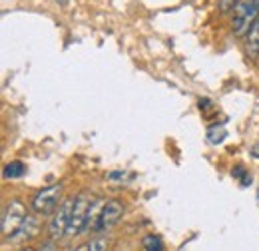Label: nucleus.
Masks as SVG:
<instances>
[{
  "mask_svg": "<svg viewBox=\"0 0 259 251\" xmlns=\"http://www.w3.org/2000/svg\"><path fill=\"white\" fill-rule=\"evenodd\" d=\"M62 189L64 186L62 184H52L48 188H42L40 191L34 193V197L30 199V210L32 214L44 218V216H50L52 212H56L60 205V195H62Z\"/></svg>",
  "mask_w": 259,
  "mask_h": 251,
  "instance_id": "obj_1",
  "label": "nucleus"
},
{
  "mask_svg": "<svg viewBox=\"0 0 259 251\" xmlns=\"http://www.w3.org/2000/svg\"><path fill=\"white\" fill-rule=\"evenodd\" d=\"M28 212H26V205L20 201V199H10L6 201L4 210H2V220H0V229H2V235H4V241L10 239L16 229L22 225V221L26 220Z\"/></svg>",
  "mask_w": 259,
  "mask_h": 251,
  "instance_id": "obj_2",
  "label": "nucleus"
},
{
  "mask_svg": "<svg viewBox=\"0 0 259 251\" xmlns=\"http://www.w3.org/2000/svg\"><path fill=\"white\" fill-rule=\"evenodd\" d=\"M259 18V0H243L233 10V22L231 30L235 36H247L249 28L255 24Z\"/></svg>",
  "mask_w": 259,
  "mask_h": 251,
  "instance_id": "obj_3",
  "label": "nucleus"
},
{
  "mask_svg": "<svg viewBox=\"0 0 259 251\" xmlns=\"http://www.w3.org/2000/svg\"><path fill=\"white\" fill-rule=\"evenodd\" d=\"M92 203V197L82 191L74 197V210H72V218H70V225L66 231V237H76L82 231H86V218H88V207Z\"/></svg>",
  "mask_w": 259,
  "mask_h": 251,
  "instance_id": "obj_4",
  "label": "nucleus"
},
{
  "mask_svg": "<svg viewBox=\"0 0 259 251\" xmlns=\"http://www.w3.org/2000/svg\"><path fill=\"white\" fill-rule=\"evenodd\" d=\"M72 210H74V197H68L60 203V207L54 212L52 220L48 221V237L50 239H62L66 237L68 225H70V218H72Z\"/></svg>",
  "mask_w": 259,
  "mask_h": 251,
  "instance_id": "obj_5",
  "label": "nucleus"
},
{
  "mask_svg": "<svg viewBox=\"0 0 259 251\" xmlns=\"http://www.w3.org/2000/svg\"><path fill=\"white\" fill-rule=\"evenodd\" d=\"M122 216H124V203L120 199H108L104 203L100 216H98L94 227H92V233H104V231L112 229L118 221L122 220Z\"/></svg>",
  "mask_w": 259,
  "mask_h": 251,
  "instance_id": "obj_6",
  "label": "nucleus"
},
{
  "mask_svg": "<svg viewBox=\"0 0 259 251\" xmlns=\"http://www.w3.org/2000/svg\"><path fill=\"white\" fill-rule=\"evenodd\" d=\"M38 218H40V216H36V214H28L26 220L22 221V225L16 229V233H14L10 239H6V241L12 243V245H20V243H24V241L36 237V233H38V229H40Z\"/></svg>",
  "mask_w": 259,
  "mask_h": 251,
  "instance_id": "obj_7",
  "label": "nucleus"
},
{
  "mask_svg": "<svg viewBox=\"0 0 259 251\" xmlns=\"http://www.w3.org/2000/svg\"><path fill=\"white\" fill-rule=\"evenodd\" d=\"M245 50H247V56H249L251 60H257L259 58V18L255 20V24L249 28V32H247Z\"/></svg>",
  "mask_w": 259,
  "mask_h": 251,
  "instance_id": "obj_8",
  "label": "nucleus"
},
{
  "mask_svg": "<svg viewBox=\"0 0 259 251\" xmlns=\"http://www.w3.org/2000/svg\"><path fill=\"white\" fill-rule=\"evenodd\" d=\"M24 174H26V163L24 161L14 159V161L4 165V178L6 180H16V178H22Z\"/></svg>",
  "mask_w": 259,
  "mask_h": 251,
  "instance_id": "obj_9",
  "label": "nucleus"
},
{
  "mask_svg": "<svg viewBox=\"0 0 259 251\" xmlns=\"http://www.w3.org/2000/svg\"><path fill=\"white\" fill-rule=\"evenodd\" d=\"M142 245H144V249L146 251H165L163 239L160 237V235H156V233L146 235V237H144V241H142Z\"/></svg>",
  "mask_w": 259,
  "mask_h": 251,
  "instance_id": "obj_10",
  "label": "nucleus"
},
{
  "mask_svg": "<svg viewBox=\"0 0 259 251\" xmlns=\"http://www.w3.org/2000/svg\"><path fill=\"white\" fill-rule=\"evenodd\" d=\"M88 251H108V237L96 235L94 239L88 241Z\"/></svg>",
  "mask_w": 259,
  "mask_h": 251,
  "instance_id": "obj_11",
  "label": "nucleus"
},
{
  "mask_svg": "<svg viewBox=\"0 0 259 251\" xmlns=\"http://www.w3.org/2000/svg\"><path fill=\"white\" fill-rule=\"evenodd\" d=\"M243 0H220V12L227 14L229 10H235Z\"/></svg>",
  "mask_w": 259,
  "mask_h": 251,
  "instance_id": "obj_12",
  "label": "nucleus"
},
{
  "mask_svg": "<svg viewBox=\"0 0 259 251\" xmlns=\"http://www.w3.org/2000/svg\"><path fill=\"white\" fill-rule=\"evenodd\" d=\"M36 251H60V247H58L56 239H50V237H48V239H46V241H44V243H42Z\"/></svg>",
  "mask_w": 259,
  "mask_h": 251,
  "instance_id": "obj_13",
  "label": "nucleus"
},
{
  "mask_svg": "<svg viewBox=\"0 0 259 251\" xmlns=\"http://www.w3.org/2000/svg\"><path fill=\"white\" fill-rule=\"evenodd\" d=\"M126 176V172H112L110 176H108V180H122Z\"/></svg>",
  "mask_w": 259,
  "mask_h": 251,
  "instance_id": "obj_14",
  "label": "nucleus"
},
{
  "mask_svg": "<svg viewBox=\"0 0 259 251\" xmlns=\"http://www.w3.org/2000/svg\"><path fill=\"white\" fill-rule=\"evenodd\" d=\"M72 251H88V243H86V245H80V247H76V249H72Z\"/></svg>",
  "mask_w": 259,
  "mask_h": 251,
  "instance_id": "obj_15",
  "label": "nucleus"
},
{
  "mask_svg": "<svg viewBox=\"0 0 259 251\" xmlns=\"http://www.w3.org/2000/svg\"><path fill=\"white\" fill-rule=\"evenodd\" d=\"M20 251H36V249H32V247H22Z\"/></svg>",
  "mask_w": 259,
  "mask_h": 251,
  "instance_id": "obj_16",
  "label": "nucleus"
},
{
  "mask_svg": "<svg viewBox=\"0 0 259 251\" xmlns=\"http://www.w3.org/2000/svg\"><path fill=\"white\" fill-rule=\"evenodd\" d=\"M255 197H257V203H259V188H257V193H255Z\"/></svg>",
  "mask_w": 259,
  "mask_h": 251,
  "instance_id": "obj_17",
  "label": "nucleus"
}]
</instances>
